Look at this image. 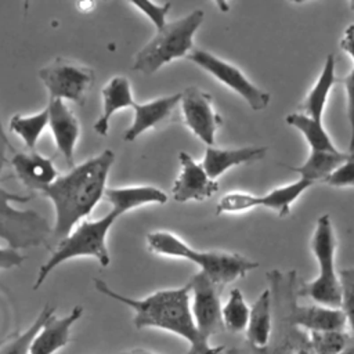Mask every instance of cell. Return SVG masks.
<instances>
[{
	"label": "cell",
	"mask_w": 354,
	"mask_h": 354,
	"mask_svg": "<svg viewBox=\"0 0 354 354\" xmlns=\"http://www.w3.org/2000/svg\"><path fill=\"white\" fill-rule=\"evenodd\" d=\"M113 162V151L105 149L83 163L73 166L66 174L59 176L40 192L54 206L53 239L59 242L68 236L104 198L106 180Z\"/></svg>",
	"instance_id": "cell-1"
},
{
	"label": "cell",
	"mask_w": 354,
	"mask_h": 354,
	"mask_svg": "<svg viewBox=\"0 0 354 354\" xmlns=\"http://www.w3.org/2000/svg\"><path fill=\"white\" fill-rule=\"evenodd\" d=\"M94 288L119 303L130 307L134 313L133 324L137 329L158 328L171 332L189 344L185 354H221L224 346H210L209 339L198 330L192 311L189 286L185 283L176 289H160L142 299L124 296L102 281L94 279Z\"/></svg>",
	"instance_id": "cell-2"
},
{
	"label": "cell",
	"mask_w": 354,
	"mask_h": 354,
	"mask_svg": "<svg viewBox=\"0 0 354 354\" xmlns=\"http://www.w3.org/2000/svg\"><path fill=\"white\" fill-rule=\"evenodd\" d=\"M272 303V335L264 348H232L228 354H315L308 332L292 319V306L299 297V281L295 270H271L267 274Z\"/></svg>",
	"instance_id": "cell-3"
},
{
	"label": "cell",
	"mask_w": 354,
	"mask_h": 354,
	"mask_svg": "<svg viewBox=\"0 0 354 354\" xmlns=\"http://www.w3.org/2000/svg\"><path fill=\"white\" fill-rule=\"evenodd\" d=\"M147 245L152 253L185 259L195 263L205 275L218 286H224L245 277L249 271L257 268L259 263L239 253L223 250H198L173 232L155 231L147 235Z\"/></svg>",
	"instance_id": "cell-4"
},
{
	"label": "cell",
	"mask_w": 354,
	"mask_h": 354,
	"mask_svg": "<svg viewBox=\"0 0 354 354\" xmlns=\"http://www.w3.org/2000/svg\"><path fill=\"white\" fill-rule=\"evenodd\" d=\"M120 216L118 210L111 209L105 216L97 220H86L77 224L68 236L58 242L47 261L39 268L33 289L37 290L58 266L72 259L93 257L100 266L108 267L111 256L106 246V236L111 227Z\"/></svg>",
	"instance_id": "cell-5"
},
{
	"label": "cell",
	"mask_w": 354,
	"mask_h": 354,
	"mask_svg": "<svg viewBox=\"0 0 354 354\" xmlns=\"http://www.w3.org/2000/svg\"><path fill=\"white\" fill-rule=\"evenodd\" d=\"M205 18L202 10L166 22L158 29L149 41L137 51L133 61V71L144 75H153L162 66L180 58H187L194 50V37Z\"/></svg>",
	"instance_id": "cell-6"
},
{
	"label": "cell",
	"mask_w": 354,
	"mask_h": 354,
	"mask_svg": "<svg viewBox=\"0 0 354 354\" xmlns=\"http://www.w3.org/2000/svg\"><path fill=\"white\" fill-rule=\"evenodd\" d=\"M311 252L318 264V275L310 282L299 286V296L310 297L315 304L340 308L342 286L339 272L335 270L336 236L329 214L317 218L311 241Z\"/></svg>",
	"instance_id": "cell-7"
},
{
	"label": "cell",
	"mask_w": 354,
	"mask_h": 354,
	"mask_svg": "<svg viewBox=\"0 0 354 354\" xmlns=\"http://www.w3.org/2000/svg\"><path fill=\"white\" fill-rule=\"evenodd\" d=\"M32 195L8 192L0 187V239L12 249H28L43 245L51 235V227L46 217L33 209L19 210L12 202L26 203Z\"/></svg>",
	"instance_id": "cell-8"
},
{
	"label": "cell",
	"mask_w": 354,
	"mask_h": 354,
	"mask_svg": "<svg viewBox=\"0 0 354 354\" xmlns=\"http://www.w3.org/2000/svg\"><path fill=\"white\" fill-rule=\"evenodd\" d=\"M39 79L50 100L71 101L82 106L95 82V73L90 66L57 57L39 71Z\"/></svg>",
	"instance_id": "cell-9"
},
{
	"label": "cell",
	"mask_w": 354,
	"mask_h": 354,
	"mask_svg": "<svg viewBox=\"0 0 354 354\" xmlns=\"http://www.w3.org/2000/svg\"><path fill=\"white\" fill-rule=\"evenodd\" d=\"M187 59L236 93L253 111H263L270 104V93L256 86L238 66L202 48H194Z\"/></svg>",
	"instance_id": "cell-10"
},
{
	"label": "cell",
	"mask_w": 354,
	"mask_h": 354,
	"mask_svg": "<svg viewBox=\"0 0 354 354\" xmlns=\"http://www.w3.org/2000/svg\"><path fill=\"white\" fill-rule=\"evenodd\" d=\"M191 293V311L195 325L206 339L225 330L221 317V286L214 283L202 271L195 272L188 279Z\"/></svg>",
	"instance_id": "cell-11"
},
{
	"label": "cell",
	"mask_w": 354,
	"mask_h": 354,
	"mask_svg": "<svg viewBox=\"0 0 354 354\" xmlns=\"http://www.w3.org/2000/svg\"><path fill=\"white\" fill-rule=\"evenodd\" d=\"M180 108L191 133L206 147H213L223 119L213 106L212 95L196 86H189L181 91Z\"/></svg>",
	"instance_id": "cell-12"
},
{
	"label": "cell",
	"mask_w": 354,
	"mask_h": 354,
	"mask_svg": "<svg viewBox=\"0 0 354 354\" xmlns=\"http://www.w3.org/2000/svg\"><path fill=\"white\" fill-rule=\"evenodd\" d=\"M180 173L171 185V198L176 202H202L218 191V181L209 177L202 163H198L188 152L178 153Z\"/></svg>",
	"instance_id": "cell-13"
},
{
	"label": "cell",
	"mask_w": 354,
	"mask_h": 354,
	"mask_svg": "<svg viewBox=\"0 0 354 354\" xmlns=\"http://www.w3.org/2000/svg\"><path fill=\"white\" fill-rule=\"evenodd\" d=\"M48 127L51 130L57 151L62 155L65 163L72 169L75 166V148L80 136V123L65 101L50 100Z\"/></svg>",
	"instance_id": "cell-14"
},
{
	"label": "cell",
	"mask_w": 354,
	"mask_h": 354,
	"mask_svg": "<svg viewBox=\"0 0 354 354\" xmlns=\"http://www.w3.org/2000/svg\"><path fill=\"white\" fill-rule=\"evenodd\" d=\"M10 165L12 166L17 178L29 189L41 192L51 185L59 176L53 163V159L35 151L15 152Z\"/></svg>",
	"instance_id": "cell-15"
},
{
	"label": "cell",
	"mask_w": 354,
	"mask_h": 354,
	"mask_svg": "<svg viewBox=\"0 0 354 354\" xmlns=\"http://www.w3.org/2000/svg\"><path fill=\"white\" fill-rule=\"evenodd\" d=\"M82 315V306L73 307L71 313L64 317H57L54 313L35 335L28 354H54L64 348L71 340V328Z\"/></svg>",
	"instance_id": "cell-16"
},
{
	"label": "cell",
	"mask_w": 354,
	"mask_h": 354,
	"mask_svg": "<svg viewBox=\"0 0 354 354\" xmlns=\"http://www.w3.org/2000/svg\"><path fill=\"white\" fill-rule=\"evenodd\" d=\"M181 93L171 95H163L153 98L148 102H136L133 106L134 118L129 129L123 134L124 141H134L142 133L149 129L158 127L160 123L166 122L176 106L180 104Z\"/></svg>",
	"instance_id": "cell-17"
},
{
	"label": "cell",
	"mask_w": 354,
	"mask_h": 354,
	"mask_svg": "<svg viewBox=\"0 0 354 354\" xmlns=\"http://www.w3.org/2000/svg\"><path fill=\"white\" fill-rule=\"evenodd\" d=\"M267 153V147H241V148H217L206 147L202 166L210 178L217 180L230 169L261 160Z\"/></svg>",
	"instance_id": "cell-18"
},
{
	"label": "cell",
	"mask_w": 354,
	"mask_h": 354,
	"mask_svg": "<svg viewBox=\"0 0 354 354\" xmlns=\"http://www.w3.org/2000/svg\"><path fill=\"white\" fill-rule=\"evenodd\" d=\"M293 322L307 332L344 330L347 321L342 308L326 307L321 304H299L292 306Z\"/></svg>",
	"instance_id": "cell-19"
},
{
	"label": "cell",
	"mask_w": 354,
	"mask_h": 354,
	"mask_svg": "<svg viewBox=\"0 0 354 354\" xmlns=\"http://www.w3.org/2000/svg\"><path fill=\"white\" fill-rule=\"evenodd\" d=\"M102 108L93 129L98 136H106L112 116L126 108H133L136 101L133 98L131 84L124 76H113L101 90Z\"/></svg>",
	"instance_id": "cell-20"
},
{
	"label": "cell",
	"mask_w": 354,
	"mask_h": 354,
	"mask_svg": "<svg viewBox=\"0 0 354 354\" xmlns=\"http://www.w3.org/2000/svg\"><path fill=\"white\" fill-rule=\"evenodd\" d=\"M104 198L111 203L112 209L118 210L122 216L141 206L163 205L167 202L166 192L152 185L106 188Z\"/></svg>",
	"instance_id": "cell-21"
},
{
	"label": "cell",
	"mask_w": 354,
	"mask_h": 354,
	"mask_svg": "<svg viewBox=\"0 0 354 354\" xmlns=\"http://www.w3.org/2000/svg\"><path fill=\"white\" fill-rule=\"evenodd\" d=\"M339 82L335 73V57L328 54L322 66L321 73L318 75L315 83L299 105V112L315 119L322 120V115L330 95L332 87Z\"/></svg>",
	"instance_id": "cell-22"
},
{
	"label": "cell",
	"mask_w": 354,
	"mask_h": 354,
	"mask_svg": "<svg viewBox=\"0 0 354 354\" xmlns=\"http://www.w3.org/2000/svg\"><path fill=\"white\" fill-rule=\"evenodd\" d=\"M246 343L253 348H264L272 335V303L270 289H264L250 307L246 328Z\"/></svg>",
	"instance_id": "cell-23"
},
{
	"label": "cell",
	"mask_w": 354,
	"mask_h": 354,
	"mask_svg": "<svg viewBox=\"0 0 354 354\" xmlns=\"http://www.w3.org/2000/svg\"><path fill=\"white\" fill-rule=\"evenodd\" d=\"M348 152L337 151H310V155L300 166H289L288 169L297 173L301 178L315 181H324L330 173H333L346 159Z\"/></svg>",
	"instance_id": "cell-24"
},
{
	"label": "cell",
	"mask_w": 354,
	"mask_h": 354,
	"mask_svg": "<svg viewBox=\"0 0 354 354\" xmlns=\"http://www.w3.org/2000/svg\"><path fill=\"white\" fill-rule=\"evenodd\" d=\"M313 184V181L300 177L293 183L277 187L264 195H259V206L272 210L281 218L286 217L296 199H299Z\"/></svg>",
	"instance_id": "cell-25"
},
{
	"label": "cell",
	"mask_w": 354,
	"mask_h": 354,
	"mask_svg": "<svg viewBox=\"0 0 354 354\" xmlns=\"http://www.w3.org/2000/svg\"><path fill=\"white\" fill-rule=\"evenodd\" d=\"M285 122L301 133L311 151H337L330 136L322 126V120H315L297 111L289 113Z\"/></svg>",
	"instance_id": "cell-26"
},
{
	"label": "cell",
	"mask_w": 354,
	"mask_h": 354,
	"mask_svg": "<svg viewBox=\"0 0 354 354\" xmlns=\"http://www.w3.org/2000/svg\"><path fill=\"white\" fill-rule=\"evenodd\" d=\"M48 126V109L47 106L33 115L15 113L10 119L8 129L18 136L29 151H33L43 131Z\"/></svg>",
	"instance_id": "cell-27"
},
{
	"label": "cell",
	"mask_w": 354,
	"mask_h": 354,
	"mask_svg": "<svg viewBox=\"0 0 354 354\" xmlns=\"http://www.w3.org/2000/svg\"><path fill=\"white\" fill-rule=\"evenodd\" d=\"M224 329L231 333L245 332L249 324L250 308L238 288L231 289L225 304L221 308Z\"/></svg>",
	"instance_id": "cell-28"
},
{
	"label": "cell",
	"mask_w": 354,
	"mask_h": 354,
	"mask_svg": "<svg viewBox=\"0 0 354 354\" xmlns=\"http://www.w3.org/2000/svg\"><path fill=\"white\" fill-rule=\"evenodd\" d=\"M54 313V307L46 306L28 329L21 333H14L3 346H0V354H28L29 346L35 335L40 330L41 325L47 321V318L51 317Z\"/></svg>",
	"instance_id": "cell-29"
},
{
	"label": "cell",
	"mask_w": 354,
	"mask_h": 354,
	"mask_svg": "<svg viewBox=\"0 0 354 354\" xmlns=\"http://www.w3.org/2000/svg\"><path fill=\"white\" fill-rule=\"evenodd\" d=\"M310 342L315 354H340L347 346L351 333L344 330L308 332Z\"/></svg>",
	"instance_id": "cell-30"
},
{
	"label": "cell",
	"mask_w": 354,
	"mask_h": 354,
	"mask_svg": "<svg viewBox=\"0 0 354 354\" xmlns=\"http://www.w3.org/2000/svg\"><path fill=\"white\" fill-rule=\"evenodd\" d=\"M259 206V195H253L249 192L234 191L223 195L216 205V214H232V213H243Z\"/></svg>",
	"instance_id": "cell-31"
},
{
	"label": "cell",
	"mask_w": 354,
	"mask_h": 354,
	"mask_svg": "<svg viewBox=\"0 0 354 354\" xmlns=\"http://www.w3.org/2000/svg\"><path fill=\"white\" fill-rule=\"evenodd\" d=\"M339 279L342 286V304L340 308L344 313L347 325L354 335V268H344L339 271Z\"/></svg>",
	"instance_id": "cell-32"
},
{
	"label": "cell",
	"mask_w": 354,
	"mask_h": 354,
	"mask_svg": "<svg viewBox=\"0 0 354 354\" xmlns=\"http://www.w3.org/2000/svg\"><path fill=\"white\" fill-rule=\"evenodd\" d=\"M133 7H136L141 14H144L155 26V29H160L166 24V15L171 7V3H151V1H130Z\"/></svg>",
	"instance_id": "cell-33"
},
{
	"label": "cell",
	"mask_w": 354,
	"mask_h": 354,
	"mask_svg": "<svg viewBox=\"0 0 354 354\" xmlns=\"http://www.w3.org/2000/svg\"><path fill=\"white\" fill-rule=\"evenodd\" d=\"M322 183L335 188L354 187V153H348V158Z\"/></svg>",
	"instance_id": "cell-34"
},
{
	"label": "cell",
	"mask_w": 354,
	"mask_h": 354,
	"mask_svg": "<svg viewBox=\"0 0 354 354\" xmlns=\"http://www.w3.org/2000/svg\"><path fill=\"white\" fill-rule=\"evenodd\" d=\"M344 86L346 93V115L350 129V138H348V153H354V66L353 69L339 80Z\"/></svg>",
	"instance_id": "cell-35"
},
{
	"label": "cell",
	"mask_w": 354,
	"mask_h": 354,
	"mask_svg": "<svg viewBox=\"0 0 354 354\" xmlns=\"http://www.w3.org/2000/svg\"><path fill=\"white\" fill-rule=\"evenodd\" d=\"M25 256L19 253V250L12 249L10 246H0V270H11L14 267H21L25 261Z\"/></svg>",
	"instance_id": "cell-36"
},
{
	"label": "cell",
	"mask_w": 354,
	"mask_h": 354,
	"mask_svg": "<svg viewBox=\"0 0 354 354\" xmlns=\"http://www.w3.org/2000/svg\"><path fill=\"white\" fill-rule=\"evenodd\" d=\"M17 151L15 148L12 147L11 141L8 140L6 131H4V127H3V122H1V113H0V174L3 173L4 167L10 163V159H8V155H14Z\"/></svg>",
	"instance_id": "cell-37"
},
{
	"label": "cell",
	"mask_w": 354,
	"mask_h": 354,
	"mask_svg": "<svg viewBox=\"0 0 354 354\" xmlns=\"http://www.w3.org/2000/svg\"><path fill=\"white\" fill-rule=\"evenodd\" d=\"M339 46L342 51H344L354 62V24H350L348 26H346Z\"/></svg>",
	"instance_id": "cell-38"
},
{
	"label": "cell",
	"mask_w": 354,
	"mask_h": 354,
	"mask_svg": "<svg viewBox=\"0 0 354 354\" xmlns=\"http://www.w3.org/2000/svg\"><path fill=\"white\" fill-rule=\"evenodd\" d=\"M340 354H354V335L353 333L350 336V340H348L347 346L344 347V350Z\"/></svg>",
	"instance_id": "cell-39"
},
{
	"label": "cell",
	"mask_w": 354,
	"mask_h": 354,
	"mask_svg": "<svg viewBox=\"0 0 354 354\" xmlns=\"http://www.w3.org/2000/svg\"><path fill=\"white\" fill-rule=\"evenodd\" d=\"M119 354H156V353H152V351L145 350V348H131V350H127V351H122Z\"/></svg>",
	"instance_id": "cell-40"
},
{
	"label": "cell",
	"mask_w": 354,
	"mask_h": 354,
	"mask_svg": "<svg viewBox=\"0 0 354 354\" xmlns=\"http://www.w3.org/2000/svg\"><path fill=\"white\" fill-rule=\"evenodd\" d=\"M77 7H79V11L87 12L94 7V3H77Z\"/></svg>",
	"instance_id": "cell-41"
},
{
	"label": "cell",
	"mask_w": 354,
	"mask_h": 354,
	"mask_svg": "<svg viewBox=\"0 0 354 354\" xmlns=\"http://www.w3.org/2000/svg\"><path fill=\"white\" fill-rule=\"evenodd\" d=\"M348 6H350V8L354 11V0H353V1H350V3H348Z\"/></svg>",
	"instance_id": "cell-42"
}]
</instances>
